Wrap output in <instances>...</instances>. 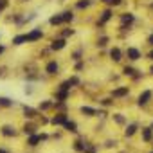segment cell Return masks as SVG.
I'll return each instance as SVG.
<instances>
[{"mask_svg":"<svg viewBox=\"0 0 153 153\" xmlns=\"http://www.w3.org/2000/svg\"><path fill=\"white\" fill-rule=\"evenodd\" d=\"M38 38H42V31H40V29H36V31H33L31 34H27V36H25V40H27V42H34V40H38Z\"/></svg>","mask_w":153,"mask_h":153,"instance_id":"6da1fadb","label":"cell"},{"mask_svg":"<svg viewBox=\"0 0 153 153\" xmlns=\"http://www.w3.org/2000/svg\"><path fill=\"white\" fill-rule=\"evenodd\" d=\"M149 97H151V92L146 90L144 94H140V97H139V105H146V103L149 101Z\"/></svg>","mask_w":153,"mask_h":153,"instance_id":"7a4b0ae2","label":"cell"},{"mask_svg":"<svg viewBox=\"0 0 153 153\" xmlns=\"http://www.w3.org/2000/svg\"><path fill=\"white\" fill-rule=\"evenodd\" d=\"M128 58L130 59H139L140 58V52L137 49H128Z\"/></svg>","mask_w":153,"mask_h":153,"instance_id":"3957f363","label":"cell"},{"mask_svg":"<svg viewBox=\"0 0 153 153\" xmlns=\"http://www.w3.org/2000/svg\"><path fill=\"white\" fill-rule=\"evenodd\" d=\"M65 47V40H54L52 42V49L54 51H59V49H63Z\"/></svg>","mask_w":153,"mask_h":153,"instance_id":"277c9868","label":"cell"},{"mask_svg":"<svg viewBox=\"0 0 153 153\" xmlns=\"http://www.w3.org/2000/svg\"><path fill=\"white\" fill-rule=\"evenodd\" d=\"M47 72H49V74H56V72H58V63H56V61H51V63L47 65Z\"/></svg>","mask_w":153,"mask_h":153,"instance_id":"5b68a950","label":"cell"},{"mask_svg":"<svg viewBox=\"0 0 153 153\" xmlns=\"http://www.w3.org/2000/svg\"><path fill=\"white\" fill-rule=\"evenodd\" d=\"M42 139H45V135H33V137L29 139V144H31V146H36Z\"/></svg>","mask_w":153,"mask_h":153,"instance_id":"8992f818","label":"cell"},{"mask_svg":"<svg viewBox=\"0 0 153 153\" xmlns=\"http://www.w3.org/2000/svg\"><path fill=\"white\" fill-rule=\"evenodd\" d=\"M110 56H112L114 61H119V59H121V51H119V49H112V51H110Z\"/></svg>","mask_w":153,"mask_h":153,"instance_id":"52a82bcc","label":"cell"},{"mask_svg":"<svg viewBox=\"0 0 153 153\" xmlns=\"http://www.w3.org/2000/svg\"><path fill=\"white\" fill-rule=\"evenodd\" d=\"M128 94V87H124V88H117V90H114V97H121V96H126Z\"/></svg>","mask_w":153,"mask_h":153,"instance_id":"ba28073f","label":"cell"},{"mask_svg":"<svg viewBox=\"0 0 153 153\" xmlns=\"http://www.w3.org/2000/svg\"><path fill=\"white\" fill-rule=\"evenodd\" d=\"M52 123H54V124H65V123H67V117H65V115H56V117L52 119Z\"/></svg>","mask_w":153,"mask_h":153,"instance_id":"9c48e42d","label":"cell"},{"mask_svg":"<svg viewBox=\"0 0 153 153\" xmlns=\"http://www.w3.org/2000/svg\"><path fill=\"white\" fill-rule=\"evenodd\" d=\"M142 139L144 140H149L151 139V128H144L142 130Z\"/></svg>","mask_w":153,"mask_h":153,"instance_id":"30bf717a","label":"cell"},{"mask_svg":"<svg viewBox=\"0 0 153 153\" xmlns=\"http://www.w3.org/2000/svg\"><path fill=\"white\" fill-rule=\"evenodd\" d=\"M72 18H74V16H72V13H70V11L63 13V16H61V20H63V22H72Z\"/></svg>","mask_w":153,"mask_h":153,"instance_id":"8fae6325","label":"cell"},{"mask_svg":"<svg viewBox=\"0 0 153 153\" xmlns=\"http://www.w3.org/2000/svg\"><path fill=\"white\" fill-rule=\"evenodd\" d=\"M123 22H124V24H126V22H128V24H130V22H133V15H131V13L123 15Z\"/></svg>","mask_w":153,"mask_h":153,"instance_id":"7c38bea8","label":"cell"},{"mask_svg":"<svg viewBox=\"0 0 153 153\" xmlns=\"http://www.w3.org/2000/svg\"><path fill=\"white\" fill-rule=\"evenodd\" d=\"M24 42H27V40H25V36H16V38L13 40V43H15V45H22Z\"/></svg>","mask_w":153,"mask_h":153,"instance_id":"4fadbf2b","label":"cell"},{"mask_svg":"<svg viewBox=\"0 0 153 153\" xmlns=\"http://www.w3.org/2000/svg\"><path fill=\"white\" fill-rule=\"evenodd\" d=\"M65 128L70 130V131H78V130H76V123H68V121H67V123H65Z\"/></svg>","mask_w":153,"mask_h":153,"instance_id":"5bb4252c","label":"cell"},{"mask_svg":"<svg viewBox=\"0 0 153 153\" xmlns=\"http://www.w3.org/2000/svg\"><path fill=\"white\" fill-rule=\"evenodd\" d=\"M61 22H63V20H61V16H59V15L51 18V24H52V25H58V24H61Z\"/></svg>","mask_w":153,"mask_h":153,"instance_id":"9a60e30c","label":"cell"},{"mask_svg":"<svg viewBox=\"0 0 153 153\" xmlns=\"http://www.w3.org/2000/svg\"><path fill=\"white\" fill-rule=\"evenodd\" d=\"M135 130H137V126H135V124H130V126H128V130H126V135H128V137H130V135H133V133H135Z\"/></svg>","mask_w":153,"mask_h":153,"instance_id":"2e32d148","label":"cell"},{"mask_svg":"<svg viewBox=\"0 0 153 153\" xmlns=\"http://www.w3.org/2000/svg\"><path fill=\"white\" fill-rule=\"evenodd\" d=\"M0 105H2V106H11L13 103H11L7 97H0Z\"/></svg>","mask_w":153,"mask_h":153,"instance_id":"e0dca14e","label":"cell"},{"mask_svg":"<svg viewBox=\"0 0 153 153\" xmlns=\"http://www.w3.org/2000/svg\"><path fill=\"white\" fill-rule=\"evenodd\" d=\"M81 112H83V114H88V115H94V114H96V110H92V108H88V106H83Z\"/></svg>","mask_w":153,"mask_h":153,"instance_id":"ac0fdd59","label":"cell"},{"mask_svg":"<svg viewBox=\"0 0 153 153\" xmlns=\"http://www.w3.org/2000/svg\"><path fill=\"white\" fill-rule=\"evenodd\" d=\"M110 16H112V13H110V11H105V13H103V18H101V22H106V20H110Z\"/></svg>","mask_w":153,"mask_h":153,"instance_id":"d6986e66","label":"cell"},{"mask_svg":"<svg viewBox=\"0 0 153 153\" xmlns=\"http://www.w3.org/2000/svg\"><path fill=\"white\" fill-rule=\"evenodd\" d=\"M13 133H15V131L11 130V126H6V128H4V135H7V137H9V135H13Z\"/></svg>","mask_w":153,"mask_h":153,"instance_id":"ffe728a7","label":"cell"},{"mask_svg":"<svg viewBox=\"0 0 153 153\" xmlns=\"http://www.w3.org/2000/svg\"><path fill=\"white\" fill-rule=\"evenodd\" d=\"M88 4H90L88 0H83V2H79V4H78V7H79V9H83V7H87Z\"/></svg>","mask_w":153,"mask_h":153,"instance_id":"44dd1931","label":"cell"},{"mask_svg":"<svg viewBox=\"0 0 153 153\" xmlns=\"http://www.w3.org/2000/svg\"><path fill=\"white\" fill-rule=\"evenodd\" d=\"M25 115H27V117H34V110H31V108H25Z\"/></svg>","mask_w":153,"mask_h":153,"instance_id":"7402d4cb","label":"cell"},{"mask_svg":"<svg viewBox=\"0 0 153 153\" xmlns=\"http://www.w3.org/2000/svg\"><path fill=\"white\" fill-rule=\"evenodd\" d=\"M67 83H68V87H70V85H78V78H70Z\"/></svg>","mask_w":153,"mask_h":153,"instance_id":"603a6c76","label":"cell"},{"mask_svg":"<svg viewBox=\"0 0 153 153\" xmlns=\"http://www.w3.org/2000/svg\"><path fill=\"white\" fill-rule=\"evenodd\" d=\"M133 72H135V70H133L131 67H126V68H124V74H128V76H130V74H133Z\"/></svg>","mask_w":153,"mask_h":153,"instance_id":"cb8c5ba5","label":"cell"},{"mask_svg":"<svg viewBox=\"0 0 153 153\" xmlns=\"http://www.w3.org/2000/svg\"><path fill=\"white\" fill-rule=\"evenodd\" d=\"M7 6V0H0V9H4Z\"/></svg>","mask_w":153,"mask_h":153,"instance_id":"d4e9b609","label":"cell"},{"mask_svg":"<svg viewBox=\"0 0 153 153\" xmlns=\"http://www.w3.org/2000/svg\"><path fill=\"white\" fill-rule=\"evenodd\" d=\"M115 121H117V123H119V124H121V123H124V119H123V117H121V115H119V114H117V115H115Z\"/></svg>","mask_w":153,"mask_h":153,"instance_id":"484cf974","label":"cell"},{"mask_svg":"<svg viewBox=\"0 0 153 153\" xmlns=\"http://www.w3.org/2000/svg\"><path fill=\"white\" fill-rule=\"evenodd\" d=\"M33 131H34L33 126H25V133H33Z\"/></svg>","mask_w":153,"mask_h":153,"instance_id":"4316f807","label":"cell"},{"mask_svg":"<svg viewBox=\"0 0 153 153\" xmlns=\"http://www.w3.org/2000/svg\"><path fill=\"white\" fill-rule=\"evenodd\" d=\"M106 42H108V40H106V38H101V40H99V45H101V47H103V45H106Z\"/></svg>","mask_w":153,"mask_h":153,"instance_id":"83f0119b","label":"cell"},{"mask_svg":"<svg viewBox=\"0 0 153 153\" xmlns=\"http://www.w3.org/2000/svg\"><path fill=\"white\" fill-rule=\"evenodd\" d=\"M85 151H87V153H94V148H87Z\"/></svg>","mask_w":153,"mask_h":153,"instance_id":"f1b7e54d","label":"cell"},{"mask_svg":"<svg viewBox=\"0 0 153 153\" xmlns=\"http://www.w3.org/2000/svg\"><path fill=\"white\" fill-rule=\"evenodd\" d=\"M148 42H149V43H151V45H153V34H151V36H149V38H148Z\"/></svg>","mask_w":153,"mask_h":153,"instance_id":"f546056e","label":"cell"},{"mask_svg":"<svg viewBox=\"0 0 153 153\" xmlns=\"http://www.w3.org/2000/svg\"><path fill=\"white\" fill-rule=\"evenodd\" d=\"M2 52H4V47H0V54H2Z\"/></svg>","mask_w":153,"mask_h":153,"instance_id":"4dcf8cb0","label":"cell"},{"mask_svg":"<svg viewBox=\"0 0 153 153\" xmlns=\"http://www.w3.org/2000/svg\"><path fill=\"white\" fill-rule=\"evenodd\" d=\"M0 153H7V151H6V149H0Z\"/></svg>","mask_w":153,"mask_h":153,"instance_id":"1f68e13d","label":"cell"},{"mask_svg":"<svg viewBox=\"0 0 153 153\" xmlns=\"http://www.w3.org/2000/svg\"><path fill=\"white\" fill-rule=\"evenodd\" d=\"M149 58H151V59H153V52H151V54H149Z\"/></svg>","mask_w":153,"mask_h":153,"instance_id":"d6a6232c","label":"cell"},{"mask_svg":"<svg viewBox=\"0 0 153 153\" xmlns=\"http://www.w3.org/2000/svg\"><path fill=\"white\" fill-rule=\"evenodd\" d=\"M103 2H110V0H103Z\"/></svg>","mask_w":153,"mask_h":153,"instance_id":"836d02e7","label":"cell"},{"mask_svg":"<svg viewBox=\"0 0 153 153\" xmlns=\"http://www.w3.org/2000/svg\"><path fill=\"white\" fill-rule=\"evenodd\" d=\"M151 130H153V126H151Z\"/></svg>","mask_w":153,"mask_h":153,"instance_id":"e575fe53","label":"cell"},{"mask_svg":"<svg viewBox=\"0 0 153 153\" xmlns=\"http://www.w3.org/2000/svg\"><path fill=\"white\" fill-rule=\"evenodd\" d=\"M151 72H153V68H151Z\"/></svg>","mask_w":153,"mask_h":153,"instance_id":"d590c367","label":"cell"}]
</instances>
